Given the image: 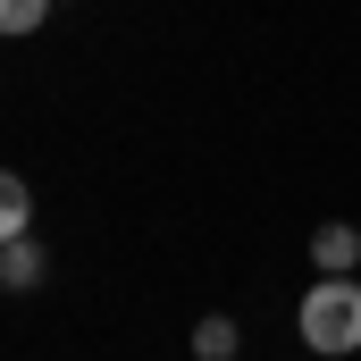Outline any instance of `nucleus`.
<instances>
[{"label": "nucleus", "mask_w": 361, "mask_h": 361, "mask_svg": "<svg viewBox=\"0 0 361 361\" xmlns=\"http://www.w3.org/2000/svg\"><path fill=\"white\" fill-rule=\"evenodd\" d=\"M302 345L311 353H361V286L353 277H319L302 294Z\"/></svg>", "instance_id": "nucleus-1"}, {"label": "nucleus", "mask_w": 361, "mask_h": 361, "mask_svg": "<svg viewBox=\"0 0 361 361\" xmlns=\"http://www.w3.org/2000/svg\"><path fill=\"white\" fill-rule=\"evenodd\" d=\"M0 277H8V286H34V277H42V244H34V235H17V244H8V261H0Z\"/></svg>", "instance_id": "nucleus-5"}, {"label": "nucleus", "mask_w": 361, "mask_h": 361, "mask_svg": "<svg viewBox=\"0 0 361 361\" xmlns=\"http://www.w3.org/2000/svg\"><path fill=\"white\" fill-rule=\"evenodd\" d=\"M353 261H361V227H345V219H336V227H319V235H311V269L345 277Z\"/></svg>", "instance_id": "nucleus-2"}, {"label": "nucleus", "mask_w": 361, "mask_h": 361, "mask_svg": "<svg viewBox=\"0 0 361 361\" xmlns=\"http://www.w3.org/2000/svg\"><path fill=\"white\" fill-rule=\"evenodd\" d=\"M0 227H8V244L34 227V193H25V177H8V185H0Z\"/></svg>", "instance_id": "nucleus-3"}, {"label": "nucleus", "mask_w": 361, "mask_h": 361, "mask_svg": "<svg viewBox=\"0 0 361 361\" xmlns=\"http://www.w3.org/2000/svg\"><path fill=\"white\" fill-rule=\"evenodd\" d=\"M42 17H51V0H0V25H8V34H34Z\"/></svg>", "instance_id": "nucleus-6"}, {"label": "nucleus", "mask_w": 361, "mask_h": 361, "mask_svg": "<svg viewBox=\"0 0 361 361\" xmlns=\"http://www.w3.org/2000/svg\"><path fill=\"white\" fill-rule=\"evenodd\" d=\"M193 353H202V361H227V353H235V319H219V311H210V319L193 328Z\"/></svg>", "instance_id": "nucleus-4"}]
</instances>
